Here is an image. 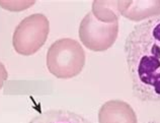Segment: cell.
<instances>
[{
    "mask_svg": "<svg viewBox=\"0 0 160 123\" xmlns=\"http://www.w3.org/2000/svg\"><path fill=\"white\" fill-rule=\"evenodd\" d=\"M98 123H138L134 109L121 100L106 102L98 111Z\"/></svg>",
    "mask_w": 160,
    "mask_h": 123,
    "instance_id": "6",
    "label": "cell"
},
{
    "mask_svg": "<svg viewBox=\"0 0 160 123\" xmlns=\"http://www.w3.org/2000/svg\"><path fill=\"white\" fill-rule=\"evenodd\" d=\"M119 35V22L107 24L94 18L92 12L82 19L79 25V38L87 49L102 52L115 44Z\"/></svg>",
    "mask_w": 160,
    "mask_h": 123,
    "instance_id": "4",
    "label": "cell"
},
{
    "mask_svg": "<svg viewBox=\"0 0 160 123\" xmlns=\"http://www.w3.org/2000/svg\"><path fill=\"white\" fill-rule=\"evenodd\" d=\"M121 15L133 22H142L160 15V0H129L119 1Z\"/></svg>",
    "mask_w": 160,
    "mask_h": 123,
    "instance_id": "5",
    "label": "cell"
},
{
    "mask_svg": "<svg viewBox=\"0 0 160 123\" xmlns=\"http://www.w3.org/2000/svg\"><path fill=\"white\" fill-rule=\"evenodd\" d=\"M84 64L85 52L76 40L63 38L50 46L47 53V67L56 78H72L81 72Z\"/></svg>",
    "mask_w": 160,
    "mask_h": 123,
    "instance_id": "2",
    "label": "cell"
},
{
    "mask_svg": "<svg viewBox=\"0 0 160 123\" xmlns=\"http://www.w3.org/2000/svg\"><path fill=\"white\" fill-rule=\"evenodd\" d=\"M28 123H91V121L75 112L57 109L38 114Z\"/></svg>",
    "mask_w": 160,
    "mask_h": 123,
    "instance_id": "7",
    "label": "cell"
},
{
    "mask_svg": "<svg viewBox=\"0 0 160 123\" xmlns=\"http://www.w3.org/2000/svg\"><path fill=\"white\" fill-rule=\"evenodd\" d=\"M125 55L134 96L160 102V15L135 25L126 39Z\"/></svg>",
    "mask_w": 160,
    "mask_h": 123,
    "instance_id": "1",
    "label": "cell"
},
{
    "mask_svg": "<svg viewBox=\"0 0 160 123\" xmlns=\"http://www.w3.org/2000/svg\"><path fill=\"white\" fill-rule=\"evenodd\" d=\"M8 78V73H7V70L4 66L3 63L0 62V90L2 88L4 83Z\"/></svg>",
    "mask_w": 160,
    "mask_h": 123,
    "instance_id": "9",
    "label": "cell"
},
{
    "mask_svg": "<svg viewBox=\"0 0 160 123\" xmlns=\"http://www.w3.org/2000/svg\"><path fill=\"white\" fill-rule=\"evenodd\" d=\"M50 32L47 16L35 13L23 19L15 28L12 36V45L20 55L29 56L38 52L46 43Z\"/></svg>",
    "mask_w": 160,
    "mask_h": 123,
    "instance_id": "3",
    "label": "cell"
},
{
    "mask_svg": "<svg viewBox=\"0 0 160 123\" xmlns=\"http://www.w3.org/2000/svg\"><path fill=\"white\" fill-rule=\"evenodd\" d=\"M91 12L94 18L102 23L119 22L121 15L119 1H93Z\"/></svg>",
    "mask_w": 160,
    "mask_h": 123,
    "instance_id": "8",
    "label": "cell"
}]
</instances>
